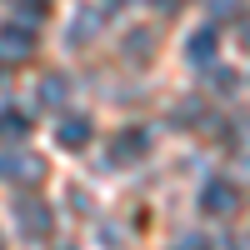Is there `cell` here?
Wrapping results in <instances>:
<instances>
[{
	"label": "cell",
	"instance_id": "obj_3",
	"mask_svg": "<svg viewBox=\"0 0 250 250\" xmlns=\"http://www.w3.org/2000/svg\"><path fill=\"white\" fill-rule=\"evenodd\" d=\"M85 130H90L85 120H65V135H60V140H65V145H80V140H85Z\"/></svg>",
	"mask_w": 250,
	"mask_h": 250
},
{
	"label": "cell",
	"instance_id": "obj_2",
	"mask_svg": "<svg viewBox=\"0 0 250 250\" xmlns=\"http://www.w3.org/2000/svg\"><path fill=\"white\" fill-rule=\"evenodd\" d=\"M0 50H15V60H20V55L30 50V35H20V30H5V35H0Z\"/></svg>",
	"mask_w": 250,
	"mask_h": 250
},
{
	"label": "cell",
	"instance_id": "obj_1",
	"mask_svg": "<svg viewBox=\"0 0 250 250\" xmlns=\"http://www.w3.org/2000/svg\"><path fill=\"white\" fill-rule=\"evenodd\" d=\"M235 205V195L225 190V185H215V190H205V210H230Z\"/></svg>",
	"mask_w": 250,
	"mask_h": 250
}]
</instances>
